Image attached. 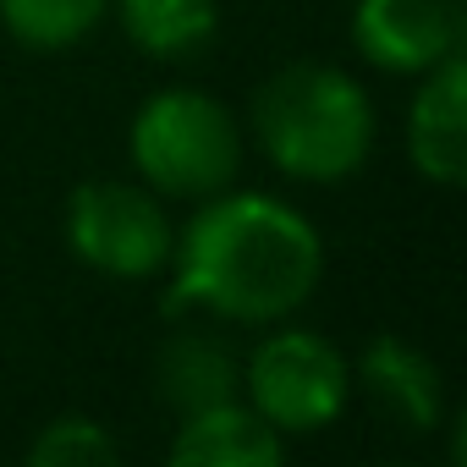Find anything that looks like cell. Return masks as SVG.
<instances>
[{
	"mask_svg": "<svg viewBox=\"0 0 467 467\" xmlns=\"http://www.w3.org/2000/svg\"><path fill=\"white\" fill-rule=\"evenodd\" d=\"M165 314H209L225 325L292 319L319 275L325 243L303 209L270 192H209L171 243Z\"/></svg>",
	"mask_w": 467,
	"mask_h": 467,
	"instance_id": "1",
	"label": "cell"
},
{
	"mask_svg": "<svg viewBox=\"0 0 467 467\" xmlns=\"http://www.w3.org/2000/svg\"><path fill=\"white\" fill-rule=\"evenodd\" d=\"M248 127L265 160L308 187L347 182L374 154V99L352 72L330 61L275 67L254 94Z\"/></svg>",
	"mask_w": 467,
	"mask_h": 467,
	"instance_id": "2",
	"label": "cell"
},
{
	"mask_svg": "<svg viewBox=\"0 0 467 467\" xmlns=\"http://www.w3.org/2000/svg\"><path fill=\"white\" fill-rule=\"evenodd\" d=\"M127 154L149 192L198 203L237 182L243 121L203 88H160L138 105L127 127Z\"/></svg>",
	"mask_w": 467,
	"mask_h": 467,
	"instance_id": "3",
	"label": "cell"
},
{
	"mask_svg": "<svg viewBox=\"0 0 467 467\" xmlns=\"http://www.w3.org/2000/svg\"><path fill=\"white\" fill-rule=\"evenodd\" d=\"M243 390L248 407L281 434H319L341 418L347 396H352V363L336 341H325L319 330H297L281 325L270 330L248 363H243Z\"/></svg>",
	"mask_w": 467,
	"mask_h": 467,
	"instance_id": "4",
	"label": "cell"
},
{
	"mask_svg": "<svg viewBox=\"0 0 467 467\" xmlns=\"http://www.w3.org/2000/svg\"><path fill=\"white\" fill-rule=\"evenodd\" d=\"M176 225L160 192L132 182H83L67 198V248L110 281H154L171 265Z\"/></svg>",
	"mask_w": 467,
	"mask_h": 467,
	"instance_id": "5",
	"label": "cell"
},
{
	"mask_svg": "<svg viewBox=\"0 0 467 467\" xmlns=\"http://www.w3.org/2000/svg\"><path fill=\"white\" fill-rule=\"evenodd\" d=\"M352 45L374 72L423 78L429 67H440L467 45L462 0H358Z\"/></svg>",
	"mask_w": 467,
	"mask_h": 467,
	"instance_id": "6",
	"label": "cell"
},
{
	"mask_svg": "<svg viewBox=\"0 0 467 467\" xmlns=\"http://www.w3.org/2000/svg\"><path fill=\"white\" fill-rule=\"evenodd\" d=\"M407 160L434 187H462L467 176V56H445L423 72L407 105Z\"/></svg>",
	"mask_w": 467,
	"mask_h": 467,
	"instance_id": "7",
	"label": "cell"
},
{
	"mask_svg": "<svg viewBox=\"0 0 467 467\" xmlns=\"http://www.w3.org/2000/svg\"><path fill=\"white\" fill-rule=\"evenodd\" d=\"M352 390H363L390 423H401L407 434H429L445 423V385L434 358H423L412 341L401 336H374L358 363H352Z\"/></svg>",
	"mask_w": 467,
	"mask_h": 467,
	"instance_id": "8",
	"label": "cell"
},
{
	"mask_svg": "<svg viewBox=\"0 0 467 467\" xmlns=\"http://www.w3.org/2000/svg\"><path fill=\"white\" fill-rule=\"evenodd\" d=\"M281 456H286V440L243 396L182 412V429L171 440L176 467H275Z\"/></svg>",
	"mask_w": 467,
	"mask_h": 467,
	"instance_id": "9",
	"label": "cell"
},
{
	"mask_svg": "<svg viewBox=\"0 0 467 467\" xmlns=\"http://www.w3.org/2000/svg\"><path fill=\"white\" fill-rule=\"evenodd\" d=\"M154 390L165 407L176 412H198V407H214V401H231L243 396V363L220 336H203V330H187V336H171L154 358Z\"/></svg>",
	"mask_w": 467,
	"mask_h": 467,
	"instance_id": "10",
	"label": "cell"
},
{
	"mask_svg": "<svg viewBox=\"0 0 467 467\" xmlns=\"http://www.w3.org/2000/svg\"><path fill=\"white\" fill-rule=\"evenodd\" d=\"M121 34L154 61H192L220 34L214 0H116Z\"/></svg>",
	"mask_w": 467,
	"mask_h": 467,
	"instance_id": "11",
	"label": "cell"
},
{
	"mask_svg": "<svg viewBox=\"0 0 467 467\" xmlns=\"http://www.w3.org/2000/svg\"><path fill=\"white\" fill-rule=\"evenodd\" d=\"M110 12V0H0V28L28 50H72Z\"/></svg>",
	"mask_w": 467,
	"mask_h": 467,
	"instance_id": "12",
	"label": "cell"
},
{
	"mask_svg": "<svg viewBox=\"0 0 467 467\" xmlns=\"http://www.w3.org/2000/svg\"><path fill=\"white\" fill-rule=\"evenodd\" d=\"M28 462L34 467H116L121 445L105 423H94L83 412H67V418H50L28 440Z\"/></svg>",
	"mask_w": 467,
	"mask_h": 467,
	"instance_id": "13",
	"label": "cell"
}]
</instances>
